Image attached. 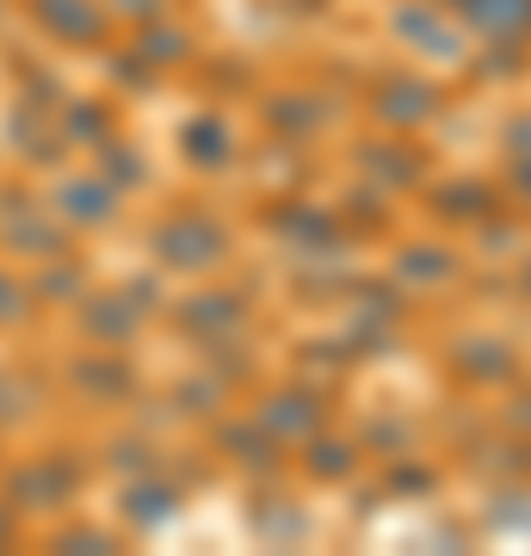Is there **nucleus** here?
<instances>
[{"label": "nucleus", "instance_id": "nucleus-1", "mask_svg": "<svg viewBox=\"0 0 531 556\" xmlns=\"http://www.w3.org/2000/svg\"><path fill=\"white\" fill-rule=\"evenodd\" d=\"M457 20L494 50H526L531 43V0H457Z\"/></svg>", "mask_w": 531, "mask_h": 556}, {"label": "nucleus", "instance_id": "nucleus-2", "mask_svg": "<svg viewBox=\"0 0 531 556\" xmlns=\"http://www.w3.org/2000/svg\"><path fill=\"white\" fill-rule=\"evenodd\" d=\"M439 7H452V13H457V0H439Z\"/></svg>", "mask_w": 531, "mask_h": 556}]
</instances>
